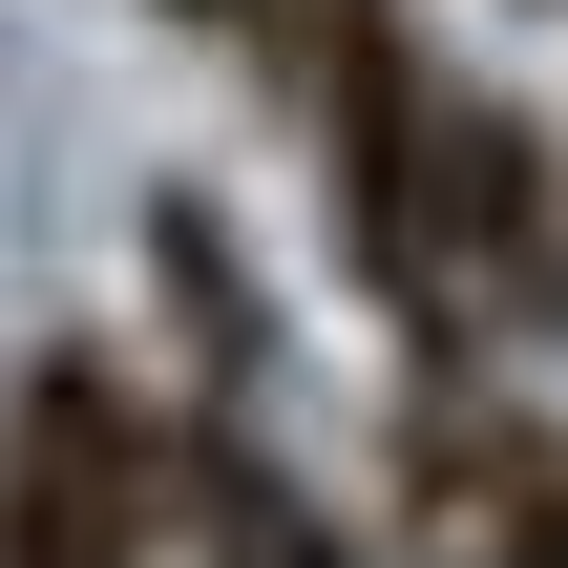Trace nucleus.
I'll return each instance as SVG.
<instances>
[{"label": "nucleus", "mask_w": 568, "mask_h": 568, "mask_svg": "<svg viewBox=\"0 0 568 568\" xmlns=\"http://www.w3.org/2000/svg\"><path fill=\"white\" fill-rule=\"evenodd\" d=\"M148 337H169L190 422H274V274L232 253L211 190H148Z\"/></svg>", "instance_id": "7ed1b4c3"}, {"label": "nucleus", "mask_w": 568, "mask_h": 568, "mask_svg": "<svg viewBox=\"0 0 568 568\" xmlns=\"http://www.w3.org/2000/svg\"><path fill=\"white\" fill-rule=\"evenodd\" d=\"M169 21H190V42H232V63H274V42H295V0H169Z\"/></svg>", "instance_id": "39448f33"}, {"label": "nucleus", "mask_w": 568, "mask_h": 568, "mask_svg": "<svg viewBox=\"0 0 568 568\" xmlns=\"http://www.w3.org/2000/svg\"><path fill=\"white\" fill-rule=\"evenodd\" d=\"M443 253L506 337H568V148L506 84H443Z\"/></svg>", "instance_id": "f03ea898"}, {"label": "nucleus", "mask_w": 568, "mask_h": 568, "mask_svg": "<svg viewBox=\"0 0 568 568\" xmlns=\"http://www.w3.org/2000/svg\"><path fill=\"white\" fill-rule=\"evenodd\" d=\"M169 548L190 568H358V527H337L253 422H190V400H169Z\"/></svg>", "instance_id": "20e7f679"}, {"label": "nucleus", "mask_w": 568, "mask_h": 568, "mask_svg": "<svg viewBox=\"0 0 568 568\" xmlns=\"http://www.w3.org/2000/svg\"><path fill=\"white\" fill-rule=\"evenodd\" d=\"M0 568H169V400L105 337L0 379Z\"/></svg>", "instance_id": "f257e3e1"}]
</instances>
